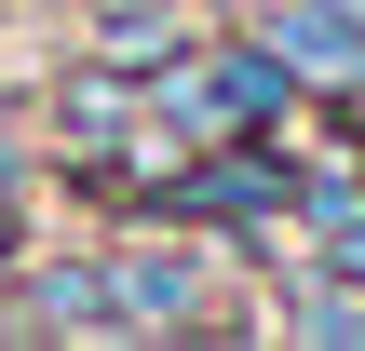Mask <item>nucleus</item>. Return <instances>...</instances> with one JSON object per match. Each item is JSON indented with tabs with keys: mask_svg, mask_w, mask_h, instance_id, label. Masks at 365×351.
Here are the masks:
<instances>
[{
	"mask_svg": "<svg viewBox=\"0 0 365 351\" xmlns=\"http://www.w3.org/2000/svg\"><path fill=\"white\" fill-rule=\"evenodd\" d=\"M95 41H108V68H163L176 54V0H95Z\"/></svg>",
	"mask_w": 365,
	"mask_h": 351,
	"instance_id": "obj_6",
	"label": "nucleus"
},
{
	"mask_svg": "<svg viewBox=\"0 0 365 351\" xmlns=\"http://www.w3.org/2000/svg\"><path fill=\"white\" fill-rule=\"evenodd\" d=\"M298 203V176L284 162H257V149H217V162H176V216H217V230H257V216H284Z\"/></svg>",
	"mask_w": 365,
	"mask_h": 351,
	"instance_id": "obj_2",
	"label": "nucleus"
},
{
	"mask_svg": "<svg viewBox=\"0 0 365 351\" xmlns=\"http://www.w3.org/2000/svg\"><path fill=\"white\" fill-rule=\"evenodd\" d=\"M27 325H68V338H108V271H95V257H68V271H41V298H27Z\"/></svg>",
	"mask_w": 365,
	"mask_h": 351,
	"instance_id": "obj_5",
	"label": "nucleus"
},
{
	"mask_svg": "<svg viewBox=\"0 0 365 351\" xmlns=\"http://www.w3.org/2000/svg\"><path fill=\"white\" fill-rule=\"evenodd\" d=\"M108 325H122V338L203 325V271H190V257H122V271H108Z\"/></svg>",
	"mask_w": 365,
	"mask_h": 351,
	"instance_id": "obj_3",
	"label": "nucleus"
},
{
	"mask_svg": "<svg viewBox=\"0 0 365 351\" xmlns=\"http://www.w3.org/2000/svg\"><path fill=\"white\" fill-rule=\"evenodd\" d=\"M298 216H312V243H325V284H365V162L298 176Z\"/></svg>",
	"mask_w": 365,
	"mask_h": 351,
	"instance_id": "obj_4",
	"label": "nucleus"
},
{
	"mask_svg": "<svg viewBox=\"0 0 365 351\" xmlns=\"http://www.w3.org/2000/svg\"><path fill=\"white\" fill-rule=\"evenodd\" d=\"M257 41H271L284 81H312V95H352V81H365V14H352V0H271Z\"/></svg>",
	"mask_w": 365,
	"mask_h": 351,
	"instance_id": "obj_1",
	"label": "nucleus"
},
{
	"mask_svg": "<svg viewBox=\"0 0 365 351\" xmlns=\"http://www.w3.org/2000/svg\"><path fill=\"white\" fill-rule=\"evenodd\" d=\"M68 135H81V149H122V135H135V81H108V68L68 81Z\"/></svg>",
	"mask_w": 365,
	"mask_h": 351,
	"instance_id": "obj_7",
	"label": "nucleus"
}]
</instances>
